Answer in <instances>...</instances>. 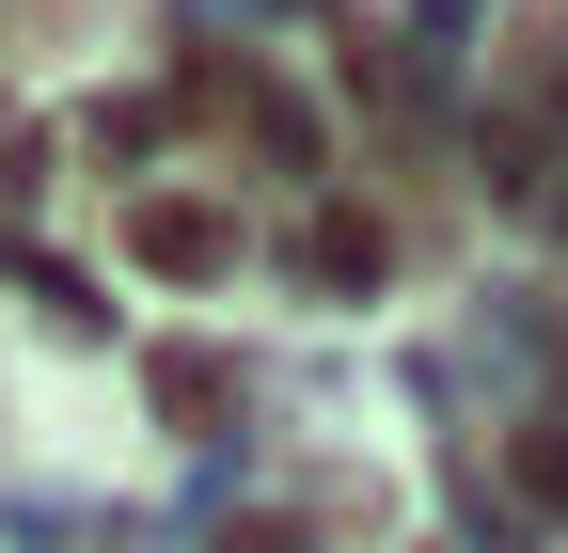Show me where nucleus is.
I'll list each match as a JSON object with an SVG mask.
<instances>
[{
    "label": "nucleus",
    "instance_id": "f257e3e1",
    "mask_svg": "<svg viewBox=\"0 0 568 553\" xmlns=\"http://www.w3.org/2000/svg\"><path fill=\"white\" fill-rule=\"evenodd\" d=\"M142 269H174V285L222 269V222H205V205H142Z\"/></svg>",
    "mask_w": 568,
    "mask_h": 553
},
{
    "label": "nucleus",
    "instance_id": "f03ea898",
    "mask_svg": "<svg viewBox=\"0 0 568 553\" xmlns=\"http://www.w3.org/2000/svg\"><path fill=\"white\" fill-rule=\"evenodd\" d=\"M521 474H537V506H568V428H537V443H521Z\"/></svg>",
    "mask_w": 568,
    "mask_h": 553
}]
</instances>
